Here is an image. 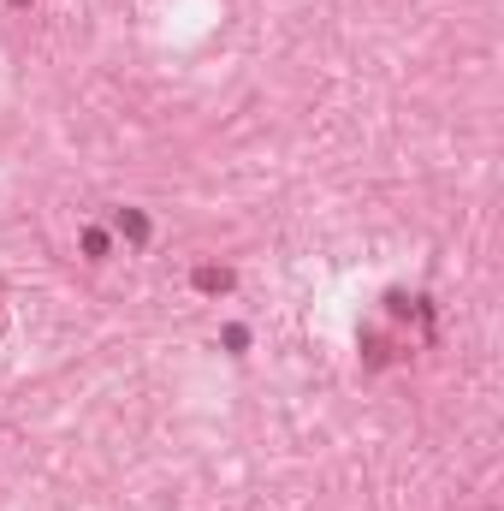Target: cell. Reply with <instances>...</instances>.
I'll return each instance as SVG.
<instances>
[{
	"label": "cell",
	"mask_w": 504,
	"mask_h": 511,
	"mask_svg": "<svg viewBox=\"0 0 504 511\" xmlns=\"http://www.w3.org/2000/svg\"><path fill=\"white\" fill-rule=\"evenodd\" d=\"M12 6H24V0H12Z\"/></svg>",
	"instance_id": "7a4b0ae2"
},
{
	"label": "cell",
	"mask_w": 504,
	"mask_h": 511,
	"mask_svg": "<svg viewBox=\"0 0 504 511\" xmlns=\"http://www.w3.org/2000/svg\"><path fill=\"white\" fill-rule=\"evenodd\" d=\"M196 285H202V292H225V285H232V273H225V268H202Z\"/></svg>",
	"instance_id": "6da1fadb"
}]
</instances>
